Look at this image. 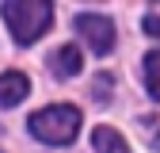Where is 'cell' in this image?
<instances>
[{
    "instance_id": "cell-7",
    "label": "cell",
    "mask_w": 160,
    "mask_h": 153,
    "mask_svg": "<svg viewBox=\"0 0 160 153\" xmlns=\"http://www.w3.org/2000/svg\"><path fill=\"white\" fill-rule=\"evenodd\" d=\"M145 88L152 100H160V50L145 54Z\"/></svg>"
},
{
    "instance_id": "cell-9",
    "label": "cell",
    "mask_w": 160,
    "mask_h": 153,
    "mask_svg": "<svg viewBox=\"0 0 160 153\" xmlns=\"http://www.w3.org/2000/svg\"><path fill=\"white\" fill-rule=\"evenodd\" d=\"M152 145H156V149H160V130H156V138H152Z\"/></svg>"
},
{
    "instance_id": "cell-5",
    "label": "cell",
    "mask_w": 160,
    "mask_h": 153,
    "mask_svg": "<svg viewBox=\"0 0 160 153\" xmlns=\"http://www.w3.org/2000/svg\"><path fill=\"white\" fill-rule=\"evenodd\" d=\"M27 92H31V81H27L23 73H0V107L19 103Z\"/></svg>"
},
{
    "instance_id": "cell-8",
    "label": "cell",
    "mask_w": 160,
    "mask_h": 153,
    "mask_svg": "<svg viewBox=\"0 0 160 153\" xmlns=\"http://www.w3.org/2000/svg\"><path fill=\"white\" fill-rule=\"evenodd\" d=\"M145 34H152V38H160V15H145Z\"/></svg>"
},
{
    "instance_id": "cell-3",
    "label": "cell",
    "mask_w": 160,
    "mask_h": 153,
    "mask_svg": "<svg viewBox=\"0 0 160 153\" xmlns=\"http://www.w3.org/2000/svg\"><path fill=\"white\" fill-rule=\"evenodd\" d=\"M72 27H76V34L84 38L95 54H111V50H114V23H111V15L80 12V15L72 19Z\"/></svg>"
},
{
    "instance_id": "cell-2",
    "label": "cell",
    "mask_w": 160,
    "mask_h": 153,
    "mask_svg": "<svg viewBox=\"0 0 160 153\" xmlns=\"http://www.w3.org/2000/svg\"><path fill=\"white\" fill-rule=\"evenodd\" d=\"M27 130L46 145H69L76 138V130H80V107H72V103L42 107L27 119Z\"/></svg>"
},
{
    "instance_id": "cell-4",
    "label": "cell",
    "mask_w": 160,
    "mask_h": 153,
    "mask_svg": "<svg viewBox=\"0 0 160 153\" xmlns=\"http://www.w3.org/2000/svg\"><path fill=\"white\" fill-rule=\"evenodd\" d=\"M50 69L61 76V81L80 76V69H84V54H80V46H57L50 54Z\"/></svg>"
},
{
    "instance_id": "cell-6",
    "label": "cell",
    "mask_w": 160,
    "mask_h": 153,
    "mask_svg": "<svg viewBox=\"0 0 160 153\" xmlns=\"http://www.w3.org/2000/svg\"><path fill=\"white\" fill-rule=\"evenodd\" d=\"M92 145H95V153H126L122 134H118V130H111V126H95Z\"/></svg>"
},
{
    "instance_id": "cell-1",
    "label": "cell",
    "mask_w": 160,
    "mask_h": 153,
    "mask_svg": "<svg viewBox=\"0 0 160 153\" xmlns=\"http://www.w3.org/2000/svg\"><path fill=\"white\" fill-rule=\"evenodd\" d=\"M0 12H4L8 31H12V38L19 46L38 42L53 23V4H46V0H8Z\"/></svg>"
}]
</instances>
